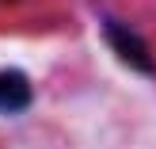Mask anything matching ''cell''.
<instances>
[{
    "mask_svg": "<svg viewBox=\"0 0 156 149\" xmlns=\"http://www.w3.org/2000/svg\"><path fill=\"white\" fill-rule=\"evenodd\" d=\"M99 31H103V42L111 46V54L137 76H156V50L152 42H145V35L137 27H129L126 19H114V15H103L99 19Z\"/></svg>",
    "mask_w": 156,
    "mask_h": 149,
    "instance_id": "obj_1",
    "label": "cell"
},
{
    "mask_svg": "<svg viewBox=\"0 0 156 149\" xmlns=\"http://www.w3.org/2000/svg\"><path fill=\"white\" fill-rule=\"evenodd\" d=\"M34 103V84L23 69H0V111L4 115H23Z\"/></svg>",
    "mask_w": 156,
    "mask_h": 149,
    "instance_id": "obj_2",
    "label": "cell"
},
{
    "mask_svg": "<svg viewBox=\"0 0 156 149\" xmlns=\"http://www.w3.org/2000/svg\"><path fill=\"white\" fill-rule=\"evenodd\" d=\"M0 4H8V8H15V4H23V0H0Z\"/></svg>",
    "mask_w": 156,
    "mask_h": 149,
    "instance_id": "obj_3",
    "label": "cell"
}]
</instances>
